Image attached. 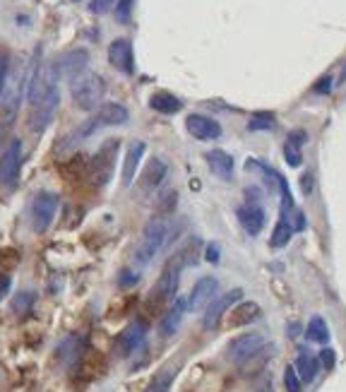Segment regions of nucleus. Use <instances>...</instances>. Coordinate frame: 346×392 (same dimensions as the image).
I'll return each instance as SVG.
<instances>
[{
  "mask_svg": "<svg viewBox=\"0 0 346 392\" xmlns=\"http://www.w3.org/2000/svg\"><path fill=\"white\" fill-rule=\"evenodd\" d=\"M166 229L168 224L161 217H154L147 222L145 231H142L140 241L135 246V262L140 267H147L154 260V255L164 248V243H166Z\"/></svg>",
  "mask_w": 346,
  "mask_h": 392,
  "instance_id": "nucleus-1",
  "label": "nucleus"
},
{
  "mask_svg": "<svg viewBox=\"0 0 346 392\" xmlns=\"http://www.w3.org/2000/svg\"><path fill=\"white\" fill-rule=\"evenodd\" d=\"M106 94V82L96 73H82L73 80V102L82 111H94L101 106V99Z\"/></svg>",
  "mask_w": 346,
  "mask_h": 392,
  "instance_id": "nucleus-2",
  "label": "nucleus"
},
{
  "mask_svg": "<svg viewBox=\"0 0 346 392\" xmlns=\"http://www.w3.org/2000/svg\"><path fill=\"white\" fill-rule=\"evenodd\" d=\"M128 123V108L123 104H101L96 108V113L92 115L87 123L80 125V130L75 132L77 137H89L92 132H96L99 128H108V125H123Z\"/></svg>",
  "mask_w": 346,
  "mask_h": 392,
  "instance_id": "nucleus-3",
  "label": "nucleus"
},
{
  "mask_svg": "<svg viewBox=\"0 0 346 392\" xmlns=\"http://www.w3.org/2000/svg\"><path fill=\"white\" fill-rule=\"evenodd\" d=\"M118 152H120V142L118 140H106L96 150L94 157H92L89 176H92V181H94L96 186H106L108 181L113 178V169H115Z\"/></svg>",
  "mask_w": 346,
  "mask_h": 392,
  "instance_id": "nucleus-4",
  "label": "nucleus"
},
{
  "mask_svg": "<svg viewBox=\"0 0 346 392\" xmlns=\"http://www.w3.org/2000/svg\"><path fill=\"white\" fill-rule=\"evenodd\" d=\"M180 272H183V270H180L173 260L166 262V267L161 270V277H159V281L154 284V289H152V294H150V303H147L152 311H157V308L164 306V303L173 301L175 289H178Z\"/></svg>",
  "mask_w": 346,
  "mask_h": 392,
  "instance_id": "nucleus-5",
  "label": "nucleus"
},
{
  "mask_svg": "<svg viewBox=\"0 0 346 392\" xmlns=\"http://www.w3.org/2000/svg\"><path fill=\"white\" fill-rule=\"evenodd\" d=\"M58 104H60V92L58 87L51 90L43 99H38L36 104H31V113H29V128L34 135H41L43 130L51 125L53 115L58 111Z\"/></svg>",
  "mask_w": 346,
  "mask_h": 392,
  "instance_id": "nucleus-6",
  "label": "nucleus"
},
{
  "mask_svg": "<svg viewBox=\"0 0 346 392\" xmlns=\"http://www.w3.org/2000/svg\"><path fill=\"white\" fill-rule=\"evenodd\" d=\"M58 212V195L56 192H38L34 197V205H31V224H34V231L43 234L48 226L53 224V217Z\"/></svg>",
  "mask_w": 346,
  "mask_h": 392,
  "instance_id": "nucleus-7",
  "label": "nucleus"
},
{
  "mask_svg": "<svg viewBox=\"0 0 346 392\" xmlns=\"http://www.w3.org/2000/svg\"><path fill=\"white\" fill-rule=\"evenodd\" d=\"M20 171H22V142L15 137L5 147V152L0 154V183L13 188L20 178Z\"/></svg>",
  "mask_w": 346,
  "mask_h": 392,
  "instance_id": "nucleus-8",
  "label": "nucleus"
},
{
  "mask_svg": "<svg viewBox=\"0 0 346 392\" xmlns=\"http://www.w3.org/2000/svg\"><path fill=\"white\" fill-rule=\"evenodd\" d=\"M145 337H147V325L142 320H135L130 323L128 328L123 330L118 337H115V354L128 358L133 356L142 344H145Z\"/></svg>",
  "mask_w": 346,
  "mask_h": 392,
  "instance_id": "nucleus-9",
  "label": "nucleus"
},
{
  "mask_svg": "<svg viewBox=\"0 0 346 392\" xmlns=\"http://www.w3.org/2000/svg\"><path fill=\"white\" fill-rule=\"evenodd\" d=\"M87 65H89V53H87L85 48H75V51H68L60 58L53 60V68H56L58 80L60 77L75 80V77H80L82 73H85Z\"/></svg>",
  "mask_w": 346,
  "mask_h": 392,
  "instance_id": "nucleus-10",
  "label": "nucleus"
},
{
  "mask_svg": "<svg viewBox=\"0 0 346 392\" xmlns=\"http://www.w3.org/2000/svg\"><path fill=\"white\" fill-rule=\"evenodd\" d=\"M262 346H265V340H262V335L248 332V335H240V337H236V340H231L226 354H229L231 361L243 363L245 358H250L252 354H257Z\"/></svg>",
  "mask_w": 346,
  "mask_h": 392,
  "instance_id": "nucleus-11",
  "label": "nucleus"
},
{
  "mask_svg": "<svg viewBox=\"0 0 346 392\" xmlns=\"http://www.w3.org/2000/svg\"><path fill=\"white\" fill-rule=\"evenodd\" d=\"M240 299H243V291L240 289H233V291H226L224 296H219V299H214L210 306H207L205 316H202V325H205V330H212L219 325V320L226 316V311L231 306H236Z\"/></svg>",
  "mask_w": 346,
  "mask_h": 392,
  "instance_id": "nucleus-12",
  "label": "nucleus"
},
{
  "mask_svg": "<svg viewBox=\"0 0 346 392\" xmlns=\"http://www.w3.org/2000/svg\"><path fill=\"white\" fill-rule=\"evenodd\" d=\"M108 60L115 70H120L123 75L135 73V56H133V43L130 38H115L108 46Z\"/></svg>",
  "mask_w": 346,
  "mask_h": 392,
  "instance_id": "nucleus-13",
  "label": "nucleus"
},
{
  "mask_svg": "<svg viewBox=\"0 0 346 392\" xmlns=\"http://www.w3.org/2000/svg\"><path fill=\"white\" fill-rule=\"evenodd\" d=\"M236 214H238V222L248 236H257L267 224V214L260 202H245L243 207H238Z\"/></svg>",
  "mask_w": 346,
  "mask_h": 392,
  "instance_id": "nucleus-14",
  "label": "nucleus"
},
{
  "mask_svg": "<svg viewBox=\"0 0 346 392\" xmlns=\"http://www.w3.org/2000/svg\"><path fill=\"white\" fill-rule=\"evenodd\" d=\"M185 128L197 140H217V137H222V125L214 118H210V115L202 113H190L185 118Z\"/></svg>",
  "mask_w": 346,
  "mask_h": 392,
  "instance_id": "nucleus-15",
  "label": "nucleus"
},
{
  "mask_svg": "<svg viewBox=\"0 0 346 392\" xmlns=\"http://www.w3.org/2000/svg\"><path fill=\"white\" fill-rule=\"evenodd\" d=\"M217 289H219L217 279L202 277L195 286H192V291L188 296V308L190 311H202V308H207L214 301V296H217Z\"/></svg>",
  "mask_w": 346,
  "mask_h": 392,
  "instance_id": "nucleus-16",
  "label": "nucleus"
},
{
  "mask_svg": "<svg viewBox=\"0 0 346 392\" xmlns=\"http://www.w3.org/2000/svg\"><path fill=\"white\" fill-rule=\"evenodd\" d=\"M257 318H260V306L255 301H240L229 308L226 328H243V325H250Z\"/></svg>",
  "mask_w": 346,
  "mask_h": 392,
  "instance_id": "nucleus-17",
  "label": "nucleus"
},
{
  "mask_svg": "<svg viewBox=\"0 0 346 392\" xmlns=\"http://www.w3.org/2000/svg\"><path fill=\"white\" fill-rule=\"evenodd\" d=\"M207 164H210V171L217 178L222 181H231L233 178V157L224 150H212L205 154Z\"/></svg>",
  "mask_w": 346,
  "mask_h": 392,
  "instance_id": "nucleus-18",
  "label": "nucleus"
},
{
  "mask_svg": "<svg viewBox=\"0 0 346 392\" xmlns=\"http://www.w3.org/2000/svg\"><path fill=\"white\" fill-rule=\"evenodd\" d=\"M82 351H85V337L70 335L58 344L56 356H58V361L63 363V366H70V363H75L77 358L82 356Z\"/></svg>",
  "mask_w": 346,
  "mask_h": 392,
  "instance_id": "nucleus-19",
  "label": "nucleus"
},
{
  "mask_svg": "<svg viewBox=\"0 0 346 392\" xmlns=\"http://www.w3.org/2000/svg\"><path fill=\"white\" fill-rule=\"evenodd\" d=\"M166 174H168V167L161 162V159L154 157L152 162L147 164L145 174H142V178H140V188H142V190H145V192L157 190V188L161 186V181L166 178Z\"/></svg>",
  "mask_w": 346,
  "mask_h": 392,
  "instance_id": "nucleus-20",
  "label": "nucleus"
},
{
  "mask_svg": "<svg viewBox=\"0 0 346 392\" xmlns=\"http://www.w3.org/2000/svg\"><path fill=\"white\" fill-rule=\"evenodd\" d=\"M142 157H145V142L135 140L133 145L128 147V154H125V162H123V186H133Z\"/></svg>",
  "mask_w": 346,
  "mask_h": 392,
  "instance_id": "nucleus-21",
  "label": "nucleus"
},
{
  "mask_svg": "<svg viewBox=\"0 0 346 392\" xmlns=\"http://www.w3.org/2000/svg\"><path fill=\"white\" fill-rule=\"evenodd\" d=\"M303 142H308V132L305 130H294L289 132L287 145H284V159H287L289 167H301L303 164V154H301V147Z\"/></svg>",
  "mask_w": 346,
  "mask_h": 392,
  "instance_id": "nucleus-22",
  "label": "nucleus"
},
{
  "mask_svg": "<svg viewBox=\"0 0 346 392\" xmlns=\"http://www.w3.org/2000/svg\"><path fill=\"white\" fill-rule=\"evenodd\" d=\"M185 311H188V301L185 299H175L173 306L166 311V316H164L161 325H159V330H161L164 337H171L175 330L180 328V323H183V316Z\"/></svg>",
  "mask_w": 346,
  "mask_h": 392,
  "instance_id": "nucleus-23",
  "label": "nucleus"
},
{
  "mask_svg": "<svg viewBox=\"0 0 346 392\" xmlns=\"http://www.w3.org/2000/svg\"><path fill=\"white\" fill-rule=\"evenodd\" d=\"M17 106H20V97L17 94H10V97L5 99L3 108H0V145H3L10 128H13L15 118H17Z\"/></svg>",
  "mask_w": 346,
  "mask_h": 392,
  "instance_id": "nucleus-24",
  "label": "nucleus"
},
{
  "mask_svg": "<svg viewBox=\"0 0 346 392\" xmlns=\"http://www.w3.org/2000/svg\"><path fill=\"white\" fill-rule=\"evenodd\" d=\"M150 106H152L157 113L173 115V113H178L180 108H183V104H180V99L173 97V94H168V92H157V94H152V97H150Z\"/></svg>",
  "mask_w": 346,
  "mask_h": 392,
  "instance_id": "nucleus-25",
  "label": "nucleus"
},
{
  "mask_svg": "<svg viewBox=\"0 0 346 392\" xmlns=\"http://www.w3.org/2000/svg\"><path fill=\"white\" fill-rule=\"evenodd\" d=\"M317 371H320V361L317 356L308 354V351H301L298 361H296V373H298L301 383H312L317 378Z\"/></svg>",
  "mask_w": 346,
  "mask_h": 392,
  "instance_id": "nucleus-26",
  "label": "nucleus"
},
{
  "mask_svg": "<svg viewBox=\"0 0 346 392\" xmlns=\"http://www.w3.org/2000/svg\"><path fill=\"white\" fill-rule=\"evenodd\" d=\"M291 236H294V226H291L289 214L282 209V214H279L277 224H274V231H272V248H284L291 241Z\"/></svg>",
  "mask_w": 346,
  "mask_h": 392,
  "instance_id": "nucleus-27",
  "label": "nucleus"
},
{
  "mask_svg": "<svg viewBox=\"0 0 346 392\" xmlns=\"http://www.w3.org/2000/svg\"><path fill=\"white\" fill-rule=\"evenodd\" d=\"M200 248H202L200 239H190L183 248H180L178 253H175V255L171 258V260H173L175 265H178L180 270L188 267V265H195V262H197V258H200Z\"/></svg>",
  "mask_w": 346,
  "mask_h": 392,
  "instance_id": "nucleus-28",
  "label": "nucleus"
},
{
  "mask_svg": "<svg viewBox=\"0 0 346 392\" xmlns=\"http://www.w3.org/2000/svg\"><path fill=\"white\" fill-rule=\"evenodd\" d=\"M305 337L310 342H315V344H327V342H329V328H327V323L320 316L310 318V323H308V328H305Z\"/></svg>",
  "mask_w": 346,
  "mask_h": 392,
  "instance_id": "nucleus-29",
  "label": "nucleus"
},
{
  "mask_svg": "<svg viewBox=\"0 0 346 392\" xmlns=\"http://www.w3.org/2000/svg\"><path fill=\"white\" fill-rule=\"evenodd\" d=\"M277 128V118H274V113L269 111H257L250 115L248 120V130L252 132H260V130H274Z\"/></svg>",
  "mask_w": 346,
  "mask_h": 392,
  "instance_id": "nucleus-30",
  "label": "nucleus"
},
{
  "mask_svg": "<svg viewBox=\"0 0 346 392\" xmlns=\"http://www.w3.org/2000/svg\"><path fill=\"white\" fill-rule=\"evenodd\" d=\"M171 383H173V371H161L147 385L145 392H168L171 390Z\"/></svg>",
  "mask_w": 346,
  "mask_h": 392,
  "instance_id": "nucleus-31",
  "label": "nucleus"
},
{
  "mask_svg": "<svg viewBox=\"0 0 346 392\" xmlns=\"http://www.w3.org/2000/svg\"><path fill=\"white\" fill-rule=\"evenodd\" d=\"M34 291H20L17 296H15V301H13V311L17 313V316H24L27 311H29L31 306H34Z\"/></svg>",
  "mask_w": 346,
  "mask_h": 392,
  "instance_id": "nucleus-32",
  "label": "nucleus"
},
{
  "mask_svg": "<svg viewBox=\"0 0 346 392\" xmlns=\"http://www.w3.org/2000/svg\"><path fill=\"white\" fill-rule=\"evenodd\" d=\"M175 200H178V192L175 190H166L161 195V200H159V207H157V217H168V214L175 209Z\"/></svg>",
  "mask_w": 346,
  "mask_h": 392,
  "instance_id": "nucleus-33",
  "label": "nucleus"
},
{
  "mask_svg": "<svg viewBox=\"0 0 346 392\" xmlns=\"http://www.w3.org/2000/svg\"><path fill=\"white\" fill-rule=\"evenodd\" d=\"M284 385H287V392H301V388H303L294 366H287V371H284Z\"/></svg>",
  "mask_w": 346,
  "mask_h": 392,
  "instance_id": "nucleus-34",
  "label": "nucleus"
},
{
  "mask_svg": "<svg viewBox=\"0 0 346 392\" xmlns=\"http://www.w3.org/2000/svg\"><path fill=\"white\" fill-rule=\"evenodd\" d=\"M133 5L135 0H115V20L128 22L130 15H133Z\"/></svg>",
  "mask_w": 346,
  "mask_h": 392,
  "instance_id": "nucleus-35",
  "label": "nucleus"
},
{
  "mask_svg": "<svg viewBox=\"0 0 346 392\" xmlns=\"http://www.w3.org/2000/svg\"><path fill=\"white\" fill-rule=\"evenodd\" d=\"M10 73V56L5 51H0V94L5 92V82H8Z\"/></svg>",
  "mask_w": 346,
  "mask_h": 392,
  "instance_id": "nucleus-36",
  "label": "nucleus"
},
{
  "mask_svg": "<svg viewBox=\"0 0 346 392\" xmlns=\"http://www.w3.org/2000/svg\"><path fill=\"white\" fill-rule=\"evenodd\" d=\"M312 92L315 94H329L332 92V75H322L320 80L312 85Z\"/></svg>",
  "mask_w": 346,
  "mask_h": 392,
  "instance_id": "nucleus-37",
  "label": "nucleus"
},
{
  "mask_svg": "<svg viewBox=\"0 0 346 392\" xmlns=\"http://www.w3.org/2000/svg\"><path fill=\"white\" fill-rule=\"evenodd\" d=\"M115 3V0H92L89 3V10L92 13H96V15H101V13H106L108 8Z\"/></svg>",
  "mask_w": 346,
  "mask_h": 392,
  "instance_id": "nucleus-38",
  "label": "nucleus"
},
{
  "mask_svg": "<svg viewBox=\"0 0 346 392\" xmlns=\"http://www.w3.org/2000/svg\"><path fill=\"white\" fill-rule=\"evenodd\" d=\"M317 361H320L325 368H332L334 366V351L332 349H322L320 356H317Z\"/></svg>",
  "mask_w": 346,
  "mask_h": 392,
  "instance_id": "nucleus-39",
  "label": "nucleus"
},
{
  "mask_svg": "<svg viewBox=\"0 0 346 392\" xmlns=\"http://www.w3.org/2000/svg\"><path fill=\"white\" fill-rule=\"evenodd\" d=\"M133 284H137V274L130 272V270H123L120 272V286H133Z\"/></svg>",
  "mask_w": 346,
  "mask_h": 392,
  "instance_id": "nucleus-40",
  "label": "nucleus"
},
{
  "mask_svg": "<svg viewBox=\"0 0 346 392\" xmlns=\"http://www.w3.org/2000/svg\"><path fill=\"white\" fill-rule=\"evenodd\" d=\"M301 190H303L305 195H310L312 192V174H305L303 178H301Z\"/></svg>",
  "mask_w": 346,
  "mask_h": 392,
  "instance_id": "nucleus-41",
  "label": "nucleus"
},
{
  "mask_svg": "<svg viewBox=\"0 0 346 392\" xmlns=\"http://www.w3.org/2000/svg\"><path fill=\"white\" fill-rule=\"evenodd\" d=\"M207 260H210V262H219V246H214V243H212V246L207 248Z\"/></svg>",
  "mask_w": 346,
  "mask_h": 392,
  "instance_id": "nucleus-42",
  "label": "nucleus"
},
{
  "mask_svg": "<svg viewBox=\"0 0 346 392\" xmlns=\"http://www.w3.org/2000/svg\"><path fill=\"white\" fill-rule=\"evenodd\" d=\"M8 289H10V277L8 274H0V299L8 294Z\"/></svg>",
  "mask_w": 346,
  "mask_h": 392,
  "instance_id": "nucleus-43",
  "label": "nucleus"
},
{
  "mask_svg": "<svg viewBox=\"0 0 346 392\" xmlns=\"http://www.w3.org/2000/svg\"><path fill=\"white\" fill-rule=\"evenodd\" d=\"M342 80L346 82V63H344V68H342Z\"/></svg>",
  "mask_w": 346,
  "mask_h": 392,
  "instance_id": "nucleus-44",
  "label": "nucleus"
},
{
  "mask_svg": "<svg viewBox=\"0 0 346 392\" xmlns=\"http://www.w3.org/2000/svg\"><path fill=\"white\" fill-rule=\"evenodd\" d=\"M73 3H80V0H73Z\"/></svg>",
  "mask_w": 346,
  "mask_h": 392,
  "instance_id": "nucleus-45",
  "label": "nucleus"
}]
</instances>
